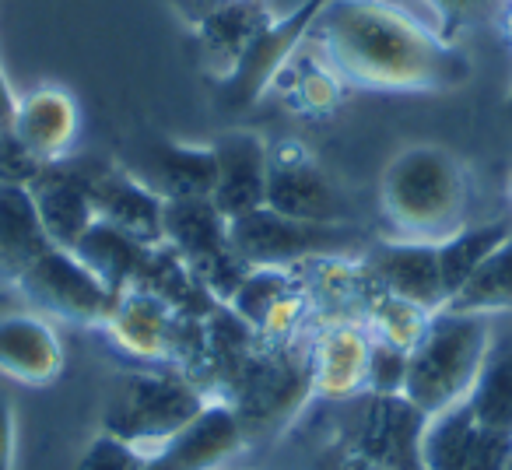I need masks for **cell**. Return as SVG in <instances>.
Returning a JSON list of instances; mask_svg holds the SVG:
<instances>
[{
  "instance_id": "cell-6",
  "label": "cell",
  "mask_w": 512,
  "mask_h": 470,
  "mask_svg": "<svg viewBox=\"0 0 512 470\" xmlns=\"http://www.w3.org/2000/svg\"><path fill=\"white\" fill-rule=\"evenodd\" d=\"M232 250L246 267H288L299 271L309 260L355 257V228L323 225L278 214L274 207H256L242 218L228 221Z\"/></svg>"
},
{
  "instance_id": "cell-20",
  "label": "cell",
  "mask_w": 512,
  "mask_h": 470,
  "mask_svg": "<svg viewBox=\"0 0 512 470\" xmlns=\"http://www.w3.org/2000/svg\"><path fill=\"white\" fill-rule=\"evenodd\" d=\"M29 190L53 246L71 250L88 232V225L99 218L92 200V176H85V172L64 169L60 162L43 165L39 176L29 183Z\"/></svg>"
},
{
  "instance_id": "cell-35",
  "label": "cell",
  "mask_w": 512,
  "mask_h": 470,
  "mask_svg": "<svg viewBox=\"0 0 512 470\" xmlns=\"http://www.w3.org/2000/svg\"><path fill=\"white\" fill-rule=\"evenodd\" d=\"M15 453H18V425L15 411L4 397H0V470H15Z\"/></svg>"
},
{
  "instance_id": "cell-43",
  "label": "cell",
  "mask_w": 512,
  "mask_h": 470,
  "mask_svg": "<svg viewBox=\"0 0 512 470\" xmlns=\"http://www.w3.org/2000/svg\"><path fill=\"white\" fill-rule=\"evenodd\" d=\"M218 4H232V0H218Z\"/></svg>"
},
{
  "instance_id": "cell-40",
  "label": "cell",
  "mask_w": 512,
  "mask_h": 470,
  "mask_svg": "<svg viewBox=\"0 0 512 470\" xmlns=\"http://www.w3.org/2000/svg\"><path fill=\"white\" fill-rule=\"evenodd\" d=\"M505 197H509V207H512V172H509V183H505Z\"/></svg>"
},
{
  "instance_id": "cell-21",
  "label": "cell",
  "mask_w": 512,
  "mask_h": 470,
  "mask_svg": "<svg viewBox=\"0 0 512 470\" xmlns=\"http://www.w3.org/2000/svg\"><path fill=\"white\" fill-rule=\"evenodd\" d=\"M64 372V348L53 323L39 313L0 320V376L25 386H50Z\"/></svg>"
},
{
  "instance_id": "cell-18",
  "label": "cell",
  "mask_w": 512,
  "mask_h": 470,
  "mask_svg": "<svg viewBox=\"0 0 512 470\" xmlns=\"http://www.w3.org/2000/svg\"><path fill=\"white\" fill-rule=\"evenodd\" d=\"M313 390L327 400H351L365 393L369 330L358 320H327L309 337Z\"/></svg>"
},
{
  "instance_id": "cell-10",
  "label": "cell",
  "mask_w": 512,
  "mask_h": 470,
  "mask_svg": "<svg viewBox=\"0 0 512 470\" xmlns=\"http://www.w3.org/2000/svg\"><path fill=\"white\" fill-rule=\"evenodd\" d=\"M225 306L239 320H246L260 341L271 344L295 341L302 323L313 320V299H309L306 281L288 267H249Z\"/></svg>"
},
{
  "instance_id": "cell-29",
  "label": "cell",
  "mask_w": 512,
  "mask_h": 470,
  "mask_svg": "<svg viewBox=\"0 0 512 470\" xmlns=\"http://www.w3.org/2000/svg\"><path fill=\"white\" fill-rule=\"evenodd\" d=\"M509 232H512L509 221H484V225H463L460 232L442 239L439 267H442V285H446V299H453V295L474 278V271L484 264V257H488Z\"/></svg>"
},
{
  "instance_id": "cell-23",
  "label": "cell",
  "mask_w": 512,
  "mask_h": 470,
  "mask_svg": "<svg viewBox=\"0 0 512 470\" xmlns=\"http://www.w3.org/2000/svg\"><path fill=\"white\" fill-rule=\"evenodd\" d=\"M271 11L260 0H232V4H218L200 18V57H204L207 71L218 74L221 81L232 78L239 67L242 53L256 39V32L271 22Z\"/></svg>"
},
{
  "instance_id": "cell-19",
  "label": "cell",
  "mask_w": 512,
  "mask_h": 470,
  "mask_svg": "<svg viewBox=\"0 0 512 470\" xmlns=\"http://www.w3.org/2000/svg\"><path fill=\"white\" fill-rule=\"evenodd\" d=\"M95 214L148 246L165 243V197L144 179L123 169H102L92 176Z\"/></svg>"
},
{
  "instance_id": "cell-22",
  "label": "cell",
  "mask_w": 512,
  "mask_h": 470,
  "mask_svg": "<svg viewBox=\"0 0 512 470\" xmlns=\"http://www.w3.org/2000/svg\"><path fill=\"white\" fill-rule=\"evenodd\" d=\"M246 446L239 414L232 411L228 400H207L200 414L183 425L162 449L155 453L169 456L179 470H221V463L232 460Z\"/></svg>"
},
{
  "instance_id": "cell-9",
  "label": "cell",
  "mask_w": 512,
  "mask_h": 470,
  "mask_svg": "<svg viewBox=\"0 0 512 470\" xmlns=\"http://www.w3.org/2000/svg\"><path fill=\"white\" fill-rule=\"evenodd\" d=\"M425 428L428 414L404 393H362L351 407L344 449L383 470H425Z\"/></svg>"
},
{
  "instance_id": "cell-38",
  "label": "cell",
  "mask_w": 512,
  "mask_h": 470,
  "mask_svg": "<svg viewBox=\"0 0 512 470\" xmlns=\"http://www.w3.org/2000/svg\"><path fill=\"white\" fill-rule=\"evenodd\" d=\"M498 29H502V39L512 46V0H505L502 11H498Z\"/></svg>"
},
{
  "instance_id": "cell-1",
  "label": "cell",
  "mask_w": 512,
  "mask_h": 470,
  "mask_svg": "<svg viewBox=\"0 0 512 470\" xmlns=\"http://www.w3.org/2000/svg\"><path fill=\"white\" fill-rule=\"evenodd\" d=\"M309 43L344 85L369 92H453L474 74L463 46L397 0H327Z\"/></svg>"
},
{
  "instance_id": "cell-14",
  "label": "cell",
  "mask_w": 512,
  "mask_h": 470,
  "mask_svg": "<svg viewBox=\"0 0 512 470\" xmlns=\"http://www.w3.org/2000/svg\"><path fill=\"white\" fill-rule=\"evenodd\" d=\"M190 316L179 313L162 295L141 285H130L116 295V306L106 320V330L123 351L144 358V362H172L179 358L183 330Z\"/></svg>"
},
{
  "instance_id": "cell-7",
  "label": "cell",
  "mask_w": 512,
  "mask_h": 470,
  "mask_svg": "<svg viewBox=\"0 0 512 470\" xmlns=\"http://www.w3.org/2000/svg\"><path fill=\"white\" fill-rule=\"evenodd\" d=\"M165 246L183 257V264L204 281L218 302H228L249 267L232 250L228 218L211 197L165 200Z\"/></svg>"
},
{
  "instance_id": "cell-30",
  "label": "cell",
  "mask_w": 512,
  "mask_h": 470,
  "mask_svg": "<svg viewBox=\"0 0 512 470\" xmlns=\"http://www.w3.org/2000/svg\"><path fill=\"white\" fill-rule=\"evenodd\" d=\"M449 309L481 316L512 309V232L484 257V264L474 271V278L449 299Z\"/></svg>"
},
{
  "instance_id": "cell-36",
  "label": "cell",
  "mask_w": 512,
  "mask_h": 470,
  "mask_svg": "<svg viewBox=\"0 0 512 470\" xmlns=\"http://www.w3.org/2000/svg\"><path fill=\"white\" fill-rule=\"evenodd\" d=\"M15 106H18V92H15V85H11L8 71H4V60H0V134H8L11 130Z\"/></svg>"
},
{
  "instance_id": "cell-13",
  "label": "cell",
  "mask_w": 512,
  "mask_h": 470,
  "mask_svg": "<svg viewBox=\"0 0 512 470\" xmlns=\"http://www.w3.org/2000/svg\"><path fill=\"white\" fill-rule=\"evenodd\" d=\"M362 267L369 274L372 288L390 292L404 302L439 313L446 309V285H442L439 267V243H421V239H379L365 250Z\"/></svg>"
},
{
  "instance_id": "cell-31",
  "label": "cell",
  "mask_w": 512,
  "mask_h": 470,
  "mask_svg": "<svg viewBox=\"0 0 512 470\" xmlns=\"http://www.w3.org/2000/svg\"><path fill=\"white\" fill-rule=\"evenodd\" d=\"M428 316H432L428 309L372 288L369 302H365V309H362V327L369 330V337H376V341L414 348V341H418L421 330H425Z\"/></svg>"
},
{
  "instance_id": "cell-26",
  "label": "cell",
  "mask_w": 512,
  "mask_h": 470,
  "mask_svg": "<svg viewBox=\"0 0 512 470\" xmlns=\"http://www.w3.org/2000/svg\"><path fill=\"white\" fill-rule=\"evenodd\" d=\"M151 176H155V190L165 200L211 197L214 179H218L211 144H158L155 158H151Z\"/></svg>"
},
{
  "instance_id": "cell-34",
  "label": "cell",
  "mask_w": 512,
  "mask_h": 470,
  "mask_svg": "<svg viewBox=\"0 0 512 470\" xmlns=\"http://www.w3.org/2000/svg\"><path fill=\"white\" fill-rule=\"evenodd\" d=\"M432 4L446 18H481V15L498 18L505 0H432Z\"/></svg>"
},
{
  "instance_id": "cell-39",
  "label": "cell",
  "mask_w": 512,
  "mask_h": 470,
  "mask_svg": "<svg viewBox=\"0 0 512 470\" xmlns=\"http://www.w3.org/2000/svg\"><path fill=\"white\" fill-rule=\"evenodd\" d=\"M141 470H179V467L169 460V456H162V453H148V460H144V467H141Z\"/></svg>"
},
{
  "instance_id": "cell-32",
  "label": "cell",
  "mask_w": 512,
  "mask_h": 470,
  "mask_svg": "<svg viewBox=\"0 0 512 470\" xmlns=\"http://www.w3.org/2000/svg\"><path fill=\"white\" fill-rule=\"evenodd\" d=\"M407 362H411V348H400L390 341H376L369 337V365H365V393H404L407 383Z\"/></svg>"
},
{
  "instance_id": "cell-27",
  "label": "cell",
  "mask_w": 512,
  "mask_h": 470,
  "mask_svg": "<svg viewBox=\"0 0 512 470\" xmlns=\"http://www.w3.org/2000/svg\"><path fill=\"white\" fill-rule=\"evenodd\" d=\"M463 404H467L470 418L477 425L512 439V348L491 344L488 358L481 365V376L474 379Z\"/></svg>"
},
{
  "instance_id": "cell-33",
  "label": "cell",
  "mask_w": 512,
  "mask_h": 470,
  "mask_svg": "<svg viewBox=\"0 0 512 470\" xmlns=\"http://www.w3.org/2000/svg\"><path fill=\"white\" fill-rule=\"evenodd\" d=\"M144 460H148L144 449L130 446V442L116 439V435L99 432L92 442H88L81 460L74 463V470H141Z\"/></svg>"
},
{
  "instance_id": "cell-42",
  "label": "cell",
  "mask_w": 512,
  "mask_h": 470,
  "mask_svg": "<svg viewBox=\"0 0 512 470\" xmlns=\"http://www.w3.org/2000/svg\"><path fill=\"white\" fill-rule=\"evenodd\" d=\"M505 470H512V460H509V463H505Z\"/></svg>"
},
{
  "instance_id": "cell-5",
  "label": "cell",
  "mask_w": 512,
  "mask_h": 470,
  "mask_svg": "<svg viewBox=\"0 0 512 470\" xmlns=\"http://www.w3.org/2000/svg\"><path fill=\"white\" fill-rule=\"evenodd\" d=\"M207 400L211 397L183 369L127 372L102 411V432L155 453L197 418Z\"/></svg>"
},
{
  "instance_id": "cell-28",
  "label": "cell",
  "mask_w": 512,
  "mask_h": 470,
  "mask_svg": "<svg viewBox=\"0 0 512 470\" xmlns=\"http://www.w3.org/2000/svg\"><path fill=\"white\" fill-rule=\"evenodd\" d=\"M274 85H285V95L302 113H330L344 99V81L334 74V67L316 53V46H302L285 71L274 78ZM271 85V88H274Z\"/></svg>"
},
{
  "instance_id": "cell-16",
  "label": "cell",
  "mask_w": 512,
  "mask_h": 470,
  "mask_svg": "<svg viewBox=\"0 0 512 470\" xmlns=\"http://www.w3.org/2000/svg\"><path fill=\"white\" fill-rule=\"evenodd\" d=\"M218 179H214V207L228 221L267 204V169L271 144L253 130H225L211 141Z\"/></svg>"
},
{
  "instance_id": "cell-41",
  "label": "cell",
  "mask_w": 512,
  "mask_h": 470,
  "mask_svg": "<svg viewBox=\"0 0 512 470\" xmlns=\"http://www.w3.org/2000/svg\"><path fill=\"white\" fill-rule=\"evenodd\" d=\"M505 113L512 116V88H509V95H505Z\"/></svg>"
},
{
  "instance_id": "cell-24",
  "label": "cell",
  "mask_w": 512,
  "mask_h": 470,
  "mask_svg": "<svg viewBox=\"0 0 512 470\" xmlns=\"http://www.w3.org/2000/svg\"><path fill=\"white\" fill-rule=\"evenodd\" d=\"M50 235L29 186L0 183V281L18 285L25 271L50 250Z\"/></svg>"
},
{
  "instance_id": "cell-12",
  "label": "cell",
  "mask_w": 512,
  "mask_h": 470,
  "mask_svg": "<svg viewBox=\"0 0 512 470\" xmlns=\"http://www.w3.org/2000/svg\"><path fill=\"white\" fill-rule=\"evenodd\" d=\"M323 8H327V0H302L299 8L288 11V15H274L264 29L256 32L249 50L242 53L239 67L225 81V99L232 106H249V102L260 99L274 85V78L288 67V60L309 43Z\"/></svg>"
},
{
  "instance_id": "cell-11",
  "label": "cell",
  "mask_w": 512,
  "mask_h": 470,
  "mask_svg": "<svg viewBox=\"0 0 512 470\" xmlns=\"http://www.w3.org/2000/svg\"><path fill=\"white\" fill-rule=\"evenodd\" d=\"M267 207L278 214L323 225H348L344 193L323 165L299 141L271 144V169H267Z\"/></svg>"
},
{
  "instance_id": "cell-8",
  "label": "cell",
  "mask_w": 512,
  "mask_h": 470,
  "mask_svg": "<svg viewBox=\"0 0 512 470\" xmlns=\"http://www.w3.org/2000/svg\"><path fill=\"white\" fill-rule=\"evenodd\" d=\"M18 292L32 302L46 320L78 323V327H106L116 306V292L64 246H50L29 271L18 278Z\"/></svg>"
},
{
  "instance_id": "cell-17",
  "label": "cell",
  "mask_w": 512,
  "mask_h": 470,
  "mask_svg": "<svg viewBox=\"0 0 512 470\" xmlns=\"http://www.w3.org/2000/svg\"><path fill=\"white\" fill-rule=\"evenodd\" d=\"M509 460L512 439L477 425L467 404H456L428 418L425 470H505Z\"/></svg>"
},
{
  "instance_id": "cell-2",
  "label": "cell",
  "mask_w": 512,
  "mask_h": 470,
  "mask_svg": "<svg viewBox=\"0 0 512 470\" xmlns=\"http://www.w3.org/2000/svg\"><path fill=\"white\" fill-rule=\"evenodd\" d=\"M467 165L442 144H407L379 176V207L397 239L442 243L467 225Z\"/></svg>"
},
{
  "instance_id": "cell-3",
  "label": "cell",
  "mask_w": 512,
  "mask_h": 470,
  "mask_svg": "<svg viewBox=\"0 0 512 470\" xmlns=\"http://www.w3.org/2000/svg\"><path fill=\"white\" fill-rule=\"evenodd\" d=\"M491 344L495 337L488 316L460 313L449 306L432 313L411 348L404 397L428 418L463 404L474 379L481 376Z\"/></svg>"
},
{
  "instance_id": "cell-15",
  "label": "cell",
  "mask_w": 512,
  "mask_h": 470,
  "mask_svg": "<svg viewBox=\"0 0 512 470\" xmlns=\"http://www.w3.org/2000/svg\"><path fill=\"white\" fill-rule=\"evenodd\" d=\"M11 134L39 165L64 162L81 137V106L74 92L53 81L18 92Z\"/></svg>"
},
{
  "instance_id": "cell-37",
  "label": "cell",
  "mask_w": 512,
  "mask_h": 470,
  "mask_svg": "<svg viewBox=\"0 0 512 470\" xmlns=\"http://www.w3.org/2000/svg\"><path fill=\"white\" fill-rule=\"evenodd\" d=\"M327 470H383V467H376V463H369L365 456H358V453H351V449L341 446V453L327 463Z\"/></svg>"
},
{
  "instance_id": "cell-4",
  "label": "cell",
  "mask_w": 512,
  "mask_h": 470,
  "mask_svg": "<svg viewBox=\"0 0 512 470\" xmlns=\"http://www.w3.org/2000/svg\"><path fill=\"white\" fill-rule=\"evenodd\" d=\"M316 397L313 390V362L309 344L288 341L271 344L260 341L239 365V372L228 383L225 397L232 411L239 414L242 432L249 435H274Z\"/></svg>"
},
{
  "instance_id": "cell-25",
  "label": "cell",
  "mask_w": 512,
  "mask_h": 470,
  "mask_svg": "<svg viewBox=\"0 0 512 470\" xmlns=\"http://www.w3.org/2000/svg\"><path fill=\"white\" fill-rule=\"evenodd\" d=\"M71 250L78 253V257L85 260V264L92 267L116 295H120L123 288H130L137 281L151 246L141 243V239H134V235H127L123 228L95 218L92 225H88V232L81 235Z\"/></svg>"
}]
</instances>
